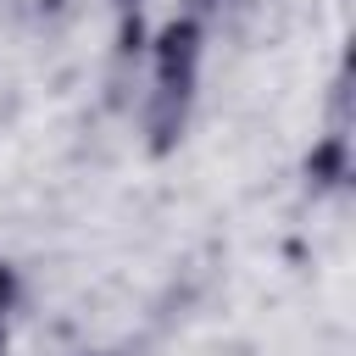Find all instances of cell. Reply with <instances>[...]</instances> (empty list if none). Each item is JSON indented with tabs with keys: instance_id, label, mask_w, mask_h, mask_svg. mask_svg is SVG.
Wrapping results in <instances>:
<instances>
[{
	"instance_id": "6da1fadb",
	"label": "cell",
	"mask_w": 356,
	"mask_h": 356,
	"mask_svg": "<svg viewBox=\"0 0 356 356\" xmlns=\"http://www.w3.org/2000/svg\"><path fill=\"white\" fill-rule=\"evenodd\" d=\"M150 56H156V89L145 100V134H150V150L167 156L184 139V122H189L195 72H200V22L195 17H172L156 33Z\"/></svg>"
},
{
	"instance_id": "7a4b0ae2",
	"label": "cell",
	"mask_w": 356,
	"mask_h": 356,
	"mask_svg": "<svg viewBox=\"0 0 356 356\" xmlns=\"http://www.w3.org/2000/svg\"><path fill=\"white\" fill-rule=\"evenodd\" d=\"M345 178H350V139L345 134H323L306 150V184L323 195V189H339Z\"/></svg>"
},
{
	"instance_id": "3957f363",
	"label": "cell",
	"mask_w": 356,
	"mask_h": 356,
	"mask_svg": "<svg viewBox=\"0 0 356 356\" xmlns=\"http://www.w3.org/2000/svg\"><path fill=\"white\" fill-rule=\"evenodd\" d=\"M145 50V22L139 11H122V33H117V56H139Z\"/></svg>"
},
{
	"instance_id": "277c9868",
	"label": "cell",
	"mask_w": 356,
	"mask_h": 356,
	"mask_svg": "<svg viewBox=\"0 0 356 356\" xmlns=\"http://www.w3.org/2000/svg\"><path fill=\"white\" fill-rule=\"evenodd\" d=\"M217 6H222V0H184V17H195V22H200V17H206V11H217Z\"/></svg>"
},
{
	"instance_id": "5b68a950",
	"label": "cell",
	"mask_w": 356,
	"mask_h": 356,
	"mask_svg": "<svg viewBox=\"0 0 356 356\" xmlns=\"http://www.w3.org/2000/svg\"><path fill=\"white\" fill-rule=\"evenodd\" d=\"M17 295V278H11V267H0V306Z\"/></svg>"
},
{
	"instance_id": "8992f818",
	"label": "cell",
	"mask_w": 356,
	"mask_h": 356,
	"mask_svg": "<svg viewBox=\"0 0 356 356\" xmlns=\"http://www.w3.org/2000/svg\"><path fill=\"white\" fill-rule=\"evenodd\" d=\"M111 6H117V11H139V0H111Z\"/></svg>"
},
{
	"instance_id": "52a82bcc",
	"label": "cell",
	"mask_w": 356,
	"mask_h": 356,
	"mask_svg": "<svg viewBox=\"0 0 356 356\" xmlns=\"http://www.w3.org/2000/svg\"><path fill=\"white\" fill-rule=\"evenodd\" d=\"M0 356H6V328H0Z\"/></svg>"
}]
</instances>
